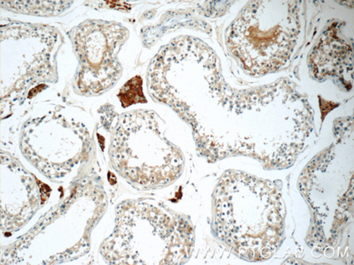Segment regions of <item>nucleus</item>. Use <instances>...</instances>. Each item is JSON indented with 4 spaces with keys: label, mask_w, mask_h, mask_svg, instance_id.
I'll return each instance as SVG.
<instances>
[{
    "label": "nucleus",
    "mask_w": 354,
    "mask_h": 265,
    "mask_svg": "<svg viewBox=\"0 0 354 265\" xmlns=\"http://www.w3.org/2000/svg\"><path fill=\"white\" fill-rule=\"evenodd\" d=\"M148 91L191 126L199 153L208 159L245 155L268 169L292 166L314 128L308 100L287 80L236 90L221 75L208 44L179 37L151 61Z\"/></svg>",
    "instance_id": "obj_1"
},
{
    "label": "nucleus",
    "mask_w": 354,
    "mask_h": 265,
    "mask_svg": "<svg viewBox=\"0 0 354 265\" xmlns=\"http://www.w3.org/2000/svg\"><path fill=\"white\" fill-rule=\"evenodd\" d=\"M217 237L246 261L270 259L282 243L286 207L274 183L248 173H224L214 193Z\"/></svg>",
    "instance_id": "obj_2"
},
{
    "label": "nucleus",
    "mask_w": 354,
    "mask_h": 265,
    "mask_svg": "<svg viewBox=\"0 0 354 265\" xmlns=\"http://www.w3.org/2000/svg\"><path fill=\"white\" fill-rule=\"evenodd\" d=\"M194 235L185 217L147 201L132 200L116 210L115 227L101 255L112 264H183Z\"/></svg>",
    "instance_id": "obj_3"
},
{
    "label": "nucleus",
    "mask_w": 354,
    "mask_h": 265,
    "mask_svg": "<svg viewBox=\"0 0 354 265\" xmlns=\"http://www.w3.org/2000/svg\"><path fill=\"white\" fill-rule=\"evenodd\" d=\"M300 2L252 1L226 31L230 56L245 74L261 77L286 68L301 31Z\"/></svg>",
    "instance_id": "obj_4"
},
{
    "label": "nucleus",
    "mask_w": 354,
    "mask_h": 265,
    "mask_svg": "<svg viewBox=\"0 0 354 265\" xmlns=\"http://www.w3.org/2000/svg\"><path fill=\"white\" fill-rule=\"evenodd\" d=\"M160 123L151 110H131L120 116L113 129L111 163L134 187H165L182 175L185 157L167 140Z\"/></svg>",
    "instance_id": "obj_5"
},
{
    "label": "nucleus",
    "mask_w": 354,
    "mask_h": 265,
    "mask_svg": "<svg viewBox=\"0 0 354 265\" xmlns=\"http://www.w3.org/2000/svg\"><path fill=\"white\" fill-rule=\"evenodd\" d=\"M20 146L31 165L50 181L62 182L83 169L90 157L91 138L83 123L61 112H50L25 123Z\"/></svg>",
    "instance_id": "obj_6"
},
{
    "label": "nucleus",
    "mask_w": 354,
    "mask_h": 265,
    "mask_svg": "<svg viewBox=\"0 0 354 265\" xmlns=\"http://www.w3.org/2000/svg\"><path fill=\"white\" fill-rule=\"evenodd\" d=\"M78 59L75 84L84 96H97L121 77L120 50L128 40L127 28L116 21L87 20L68 33Z\"/></svg>",
    "instance_id": "obj_7"
},
{
    "label": "nucleus",
    "mask_w": 354,
    "mask_h": 265,
    "mask_svg": "<svg viewBox=\"0 0 354 265\" xmlns=\"http://www.w3.org/2000/svg\"><path fill=\"white\" fill-rule=\"evenodd\" d=\"M0 40L2 64L21 70V86L52 70L63 43L62 34L55 27L18 21L2 23Z\"/></svg>",
    "instance_id": "obj_8"
},
{
    "label": "nucleus",
    "mask_w": 354,
    "mask_h": 265,
    "mask_svg": "<svg viewBox=\"0 0 354 265\" xmlns=\"http://www.w3.org/2000/svg\"><path fill=\"white\" fill-rule=\"evenodd\" d=\"M44 192L35 176L10 154L1 153V224L17 231L37 213Z\"/></svg>",
    "instance_id": "obj_9"
},
{
    "label": "nucleus",
    "mask_w": 354,
    "mask_h": 265,
    "mask_svg": "<svg viewBox=\"0 0 354 265\" xmlns=\"http://www.w3.org/2000/svg\"><path fill=\"white\" fill-rule=\"evenodd\" d=\"M339 28L331 26L322 35L310 53L309 63L315 77L337 78L341 83L353 84L352 46L339 36Z\"/></svg>",
    "instance_id": "obj_10"
},
{
    "label": "nucleus",
    "mask_w": 354,
    "mask_h": 265,
    "mask_svg": "<svg viewBox=\"0 0 354 265\" xmlns=\"http://www.w3.org/2000/svg\"><path fill=\"white\" fill-rule=\"evenodd\" d=\"M8 10L19 12L20 14L41 15V17H53L59 15L69 8L71 2H18L3 1Z\"/></svg>",
    "instance_id": "obj_11"
},
{
    "label": "nucleus",
    "mask_w": 354,
    "mask_h": 265,
    "mask_svg": "<svg viewBox=\"0 0 354 265\" xmlns=\"http://www.w3.org/2000/svg\"><path fill=\"white\" fill-rule=\"evenodd\" d=\"M137 78H133L126 84L120 91L119 99L121 100L123 107L134 105L137 103H145L143 90L141 86V79L138 83Z\"/></svg>",
    "instance_id": "obj_12"
}]
</instances>
